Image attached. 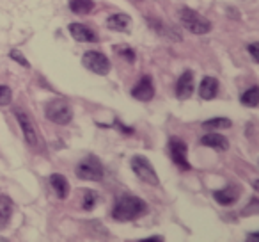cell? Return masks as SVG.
I'll list each match as a JSON object with an SVG mask.
<instances>
[{"mask_svg": "<svg viewBox=\"0 0 259 242\" xmlns=\"http://www.w3.org/2000/svg\"><path fill=\"white\" fill-rule=\"evenodd\" d=\"M11 59H15V61H18L20 64L23 66V68H29V66H30V64H29V61H27V59L23 57L22 52H18V50H13V52H11Z\"/></svg>", "mask_w": 259, "mask_h": 242, "instance_id": "cell-23", "label": "cell"}, {"mask_svg": "<svg viewBox=\"0 0 259 242\" xmlns=\"http://www.w3.org/2000/svg\"><path fill=\"white\" fill-rule=\"evenodd\" d=\"M15 116H16V119H18L20 127H22V132H23V135H25V141L29 143V146L36 148L37 146V134H36V127H34L32 119H30L29 114L20 107L15 109Z\"/></svg>", "mask_w": 259, "mask_h": 242, "instance_id": "cell-7", "label": "cell"}, {"mask_svg": "<svg viewBox=\"0 0 259 242\" xmlns=\"http://www.w3.org/2000/svg\"><path fill=\"white\" fill-rule=\"evenodd\" d=\"M213 196H215V199L220 205H233L240 198V187L238 185H227V187L220 189V191H215Z\"/></svg>", "mask_w": 259, "mask_h": 242, "instance_id": "cell-12", "label": "cell"}, {"mask_svg": "<svg viewBox=\"0 0 259 242\" xmlns=\"http://www.w3.org/2000/svg\"><path fill=\"white\" fill-rule=\"evenodd\" d=\"M45 114L55 125H68L73 119V111L68 101L64 100H52L45 107Z\"/></svg>", "mask_w": 259, "mask_h": 242, "instance_id": "cell-3", "label": "cell"}, {"mask_svg": "<svg viewBox=\"0 0 259 242\" xmlns=\"http://www.w3.org/2000/svg\"><path fill=\"white\" fill-rule=\"evenodd\" d=\"M82 62L87 70H91L96 75H107L110 72V61L101 52H85L82 57Z\"/></svg>", "mask_w": 259, "mask_h": 242, "instance_id": "cell-6", "label": "cell"}, {"mask_svg": "<svg viewBox=\"0 0 259 242\" xmlns=\"http://www.w3.org/2000/svg\"><path fill=\"white\" fill-rule=\"evenodd\" d=\"M76 177L91 182L103 180V166H101L100 159L96 155H89L80 160V164L76 166Z\"/></svg>", "mask_w": 259, "mask_h": 242, "instance_id": "cell-4", "label": "cell"}, {"mask_svg": "<svg viewBox=\"0 0 259 242\" xmlns=\"http://www.w3.org/2000/svg\"><path fill=\"white\" fill-rule=\"evenodd\" d=\"M50 185H52V189L55 191V194L59 196L61 199H64V198H68V194H69V184H68V180H66L62 175H59V173H54L50 177Z\"/></svg>", "mask_w": 259, "mask_h": 242, "instance_id": "cell-16", "label": "cell"}, {"mask_svg": "<svg viewBox=\"0 0 259 242\" xmlns=\"http://www.w3.org/2000/svg\"><path fill=\"white\" fill-rule=\"evenodd\" d=\"M180 20L188 32L197 34V36L208 34L209 30H211V23H209V20H206L204 16L199 15V13L194 11V9H181Z\"/></svg>", "mask_w": 259, "mask_h": 242, "instance_id": "cell-2", "label": "cell"}, {"mask_svg": "<svg viewBox=\"0 0 259 242\" xmlns=\"http://www.w3.org/2000/svg\"><path fill=\"white\" fill-rule=\"evenodd\" d=\"M254 238H257V235H255V233H252V235H248V240H254Z\"/></svg>", "mask_w": 259, "mask_h": 242, "instance_id": "cell-27", "label": "cell"}, {"mask_svg": "<svg viewBox=\"0 0 259 242\" xmlns=\"http://www.w3.org/2000/svg\"><path fill=\"white\" fill-rule=\"evenodd\" d=\"M130 23H132V18L124 13H117V15L108 16L107 20V27L112 30H117V32H126L130 29Z\"/></svg>", "mask_w": 259, "mask_h": 242, "instance_id": "cell-14", "label": "cell"}, {"mask_svg": "<svg viewBox=\"0 0 259 242\" xmlns=\"http://www.w3.org/2000/svg\"><path fill=\"white\" fill-rule=\"evenodd\" d=\"M146 212H148V206H146V201H142L141 198H137V196H121L115 201L112 217L119 223H128V221L137 219Z\"/></svg>", "mask_w": 259, "mask_h": 242, "instance_id": "cell-1", "label": "cell"}, {"mask_svg": "<svg viewBox=\"0 0 259 242\" xmlns=\"http://www.w3.org/2000/svg\"><path fill=\"white\" fill-rule=\"evenodd\" d=\"M94 203H96V194L93 191H85V194H83V209L93 210Z\"/></svg>", "mask_w": 259, "mask_h": 242, "instance_id": "cell-22", "label": "cell"}, {"mask_svg": "<svg viewBox=\"0 0 259 242\" xmlns=\"http://www.w3.org/2000/svg\"><path fill=\"white\" fill-rule=\"evenodd\" d=\"M201 143L213 150H219V152H226V150L229 148V141L220 134H206L204 137L201 139Z\"/></svg>", "mask_w": 259, "mask_h": 242, "instance_id": "cell-15", "label": "cell"}, {"mask_svg": "<svg viewBox=\"0 0 259 242\" xmlns=\"http://www.w3.org/2000/svg\"><path fill=\"white\" fill-rule=\"evenodd\" d=\"M94 8V0H71L69 2V9L76 15H87Z\"/></svg>", "mask_w": 259, "mask_h": 242, "instance_id": "cell-18", "label": "cell"}, {"mask_svg": "<svg viewBox=\"0 0 259 242\" xmlns=\"http://www.w3.org/2000/svg\"><path fill=\"white\" fill-rule=\"evenodd\" d=\"M204 128H229L231 127V119L227 118H213V119H208L202 123Z\"/></svg>", "mask_w": 259, "mask_h": 242, "instance_id": "cell-20", "label": "cell"}, {"mask_svg": "<svg viewBox=\"0 0 259 242\" xmlns=\"http://www.w3.org/2000/svg\"><path fill=\"white\" fill-rule=\"evenodd\" d=\"M194 93V73L192 72H185L183 75L178 79L176 84V96L180 100H187L192 96Z\"/></svg>", "mask_w": 259, "mask_h": 242, "instance_id": "cell-10", "label": "cell"}, {"mask_svg": "<svg viewBox=\"0 0 259 242\" xmlns=\"http://www.w3.org/2000/svg\"><path fill=\"white\" fill-rule=\"evenodd\" d=\"M132 96L137 98L141 101H149L153 96H155V86H153L151 77L144 75L132 89Z\"/></svg>", "mask_w": 259, "mask_h": 242, "instance_id": "cell-9", "label": "cell"}, {"mask_svg": "<svg viewBox=\"0 0 259 242\" xmlns=\"http://www.w3.org/2000/svg\"><path fill=\"white\" fill-rule=\"evenodd\" d=\"M13 216V201L8 196L0 194V230L6 228Z\"/></svg>", "mask_w": 259, "mask_h": 242, "instance_id": "cell-17", "label": "cell"}, {"mask_svg": "<svg viewBox=\"0 0 259 242\" xmlns=\"http://www.w3.org/2000/svg\"><path fill=\"white\" fill-rule=\"evenodd\" d=\"M248 52H250V55H252V59H254V62H257V61H259V55H257V43L248 45Z\"/></svg>", "mask_w": 259, "mask_h": 242, "instance_id": "cell-25", "label": "cell"}, {"mask_svg": "<svg viewBox=\"0 0 259 242\" xmlns=\"http://www.w3.org/2000/svg\"><path fill=\"white\" fill-rule=\"evenodd\" d=\"M163 240V237H148V238H142V242H158Z\"/></svg>", "mask_w": 259, "mask_h": 242, "instance_id": "cell-26", "label": "cell"}, {"mask_svg": "<svg viewBox=\"0 0 259 242\" xmlns=\"http://www.w3.org/2000/svg\"><path fill=\"white\" fill-rule=\"evenodd\" d=\"M69 32L80 43H94V41H98V36L94 34V30L89 29L87 25H82V23H71Z\"/></svg>", "mask_w": 259, "mask_h": 242, "instance_id": "cell-11", "label": "cell"}, {"mask_svg": "<svg viewBox=\"0 0 259 242\" xmlns=\"http://www.w3.org/2000/svg\"><path fill=\"white\" fill-rule=\"evenodd\" d=\"M119 54L124 55V57L128 59L130 62H132V61H134V59H135V54H134V52H132V50H130L128 47H121V48H119Z\"/></svg>", "mask_w": 259, "mask_h": 242, "instance_id": "cell-24", "label": "cell"}, {"mask_svg": "<svg viewBox=\"0 0 259 242\" xmlns=\"http://www.w3.org/2000/svg\"><path fill=\"white\" fill-rule=\"evenodd\" d=\"M219 93V82H217L215 77H204L199 86V94H201L202 100H213Z\"/></svg>", "mask_w": 259, "mask_h": 242, "instance_id": "cell-13", "label": "cell"}, {"mask_svg": "<svg viewBox=\"0 0 259 242\" xmlns=\"http://www.w3.org/2000/svg\"><path fill=\"white\" fill-rule=\"evenodd\" d=\"M169 152H170L172 160L181 169H190V164H188V159H187V145H185L181 139H170Z\"/></svg>", "mask_w": 259, "mask_h": 242, "instance_id": "cell-8", "label": "cell"}, {"mask_svg": "<svg viewBox=\"0 0 259 242\" xmlns=\"http://www.w3.org/2000/svg\"><path fill=\"white\" fill-rule=\"evenodd\" d=\"M11 100H13L11 89H9L8 86H2V84H0V107H2V105H9Z\"/></svg>", "mask_w": 259, "mask_h": 242, "instance_id": "cell-21", "label": "cell"}, {"mask_svg": "<svg viewBox=\"0 0 259 242\" xmlns=\"http://www.w3.org/2000/svg\"><path fill=\"white\" fill-rule=\"evenodd\" d=\"M241 103L247 105V107H257V101H259V89L257 87H250V89H247L243 94H241Z\"/></svg>", "mask_w": 259, "mask_h": 242, "instance_id": "cell-19", "label": "cell"}, {"mask_svg": "<svg viewBox=\"0 0 259 242\" xmlns=\"http://www.w3.org/2000/svg\"><path fill=\"white\" fill-rule=\"evenodd\" d=\"M130 164H132V169H134V173L139 177V180L146 182V184H151V185H158L160 184L158 175H156L155 167H153V164L149 162L146 157H142V155L132 157Z\"/></svg>", "mask_w": 259, "mask_h": 242, "instance_id": "cell-5", "label": "cell"}]
</instances>
